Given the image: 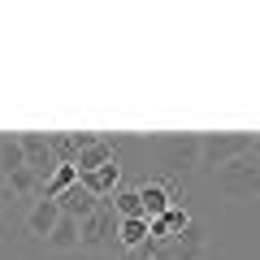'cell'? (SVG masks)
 <instances>
[{
  "label": "cell",
  "mask_w": 260,
  "mask_h": 260,
  "mask_svg": "<svg viewBox=\"0 0 260 260\" xmlns=\"http://www.w3.org/2000/svg\"><path fill=\"white\" fill-rule=\"evenodd\" d=\"M143 152L165 174L169 186H178L191 174H200V135H186V130L182 135H152V139H143Z\"/></svg>",
  "instance_id": "6da1fadb"
},
{
  "label": "cell",
  "mask_w": 260,
  "mask_h": 260,
  "mask_svg": "<svg viewBox=\"0 0 260 260\" xmlns=\"http://www.w3.org/2000/svg\"><path fill=\"white\" fill-rule=\"evenodd\" d=\"M213 186L221 200L239 204V200H260V156L256 152H243V156L225 160L213 174Z\"/></svg>",
  "instance_id": "7a4b0ae2"
},
{
  "label": "cell",
  "mask_w": 260,
  "mask_h": 260,
  "mask_svg": "<svg viewBox=\"0 0 260 260\" xmlns=\"http://www.w3.org/2000/svg\"><path fill=\"white\" fill-rule=\"evenodd\" d=\"M117 213H113L109 200H100L95 204L91 217H83L78 221V251H109L113 243H117Z\"/></svg>",
  "instance_id": "3957f363"
},
{
  "label": "cell",
  "mask_w": 260,
  "mask_h": 260,
  "mask_svg": "<svg viewBox=\"0 0 260 260\" xmlns=\"http://www.w3.org/2000/svg\"><path fill=\"white\" fill-rule=\"evenodd\" d=\"M243 152H251V135H200V174L213 178L217 169L225 165V160L243 156Z\"/></svg>",
  "instance_id": "277c9868"
},
{
  "label": "cell",
  "mask_w": 260,
  "mask_h": 260,
  "mask_svg": "<svg viewBox=\"0 0 260 260\" xmlns=\"http://www.w3.org/2000/svg\"><path fill=\"white\" fill-rule=\"evenodd\" d=\"M18 143H22V156H26V169L39 182H48L52 169H56V156H52V148H48V135H18Z\"/></svg>",
  "instance_id": "5b68a950"
},
{
  "label": "cell",
  "mask_w": 260,
  "mask_h": 260,
  "mask_svg": "<svg viewBox=\"0 0 260 260\" xmlns=\"http://www.w3.org/2000/svg\"><path fill=\"white\" fill-rule=\"evenodd\" d=\"M139 200H143V217H160L165 208H174V204H182L178 200V186H169V182H139Z\"/></svg>",
  "instance_id": "8992f818"
},
{
  "label": "cell",
  "mask_w": 260,
  "mask_h": 260,
  "mask_svg": "<svg viewBox=\"0 0 260 260\" xmlns=\"http://www.w3.org/2000/svg\"><path fill=\"white\" fill-rule=\"evenodd\" d=\"M78 186H87L95 200H109V195L121 186V160H109V165L91 169V174H78Z\"/></svg>",
  "instance_id": "52a82bcc"
},
{
  "label": "cell",
  "mask_w": 260,
  "mask_h": 260,
  "mask_svg": "<svg viewBox=\"0 0 260 260\" xmlns=\"http://www.w3.org/2000/svg\"><path fill=\"white\" fill-rule=\"evenodd\" d=\"M56 221H61V208H56V200H35V204H30V213H26V234L44 243L48 234H52Z\"/></svg>",
  "instance_id": "ba28073f"
},
{
  "label": "cell",
  "mask_w": 260,
  "mask_h": 260,
  "mask_svg": "<svg viewBox=\"0 0 260 260\" xmlns=\"http://www.w3.org/2000/svg\"><path fill=\"white\" fill-rule=\"evenodd\" d=\"M95 204H100V200H95L91 191H87V186H70V191H61L56 195V208H61V217H74V221H83V217H91L95 213Z\"/></svg>",
  "instance_id": "9c48e42d"
},
{
  "label": "cell",
  "mask_w": 260,
  "mask_h": 260,
  "mask_svg": "<svg viewBox=\"0 0 260 260\" xmlns=\"http://www.w3.org/2000/svg\"><path fill=\"white\" fill-rule=\"evenodd\" d=\"M109 160H117V156H113V139H109V135H95V139L74 156V169H78V174H91V169L109 165Z\"/></svg>",
  "instance_id": "30bf717a"
},
{
  "label": "cell",
  "mask_w": 260,
  "mask_h": 260,
  "mask_svg": "<svg viewBox=\"0 0 260 260\" xmlns=\"http://www.w3.org/2000/svg\"><path fill=\"white\" fill-rule=\"evenodd\" d=\"M44 243L52 251H61V256H78V221H74V217H61Z\"/></svg>",
  "instance_id": "8fae6325"
},
{
  "label": "cell",
  "mask_w": 260,
  "mask_h": 260,
  "mask_svg": "<svg viewBox=\"0 0 260 260\" xmlns=\"http://www.w3.org/2000/svg\"><path fill=\"white\" fill-rule=\"evenodd\" d=\"M113 213H117V221H130V217H143V200H139V186H126L121 182L117 191L109 195Z\"/></svg>",
  "instance_id": "7c38bea8"
},
{
  "label": "cell",
  "mask_w": 260,
  "mask_h": 260,
  "mask_svg": "<svg viewBox=\"0 0 260 260\" xmlns=\"http://www.w3.org/2000/svg\"><path fill=\"white\" fill-rule=\"evenodd\" d=\"M22 165H26V156H22L18 135H0V174L9 178V174H18Z\"/></svg>",
  "instance_id": "4fadbf2b"
},
{
  "label": "cell",
  "mask_w": 260,
  "mask_h": 260,
  "mask_svg": "<svg viewBox=\"0 0 260 260\" xmlns=\"http://www.w3.org/2000/svg\"><path fill=\"white\" fill-rule=\"evenodd\" d=\"M117 243H121V251L143 247V243H148V217H130V221H121L117 225Z\"/></svg>",
  "instance_id": "5bb4252c"
},
{
  "label": "cell",
  "mask_w": 260,
  "mask_h": 260,
  "mask_svg": "<svg viewBox=\"0 0 260 260\" xmlns=\"http://www.w3.org/2000/svg\"><path fill=\"white\" fill-rule=\"evenodd\" d=\"M74 182H78V169H74V165H56V169H52V178L44 182V195H39V200H56V195L70 191Z\"/></svg>",
  "instance_id": "9a60e30c"
},
{
  "label": "cell",
  "mask_w": 260,
  "mask_h": 260,
  "mask_svg": "<svg viewBox=\"0 0 260 260\" xmlns=\"http://www.w3.org/2000/svg\"><path fill=\"white\" fill-rule=\"evenodd\" d=\"M5 182H9V195H35V200H39V195H44V182H39V178L30 174L26 165H22L18 174H9V178H5Z\"/></svg>",
  "instance_id": "2e32d148"
},
{
  "label": "cell",
  "mask_w": 260,
  "mask_h": 260,
  "mask_svg": "<svg viewBox=\"0 0 260 260\" xmlns=\"http://www.w3.org/2000/svg\"><path fill=\"white\" fill-rule=\"evenodd\" d=\"M251 152H256V156H260V135H251Z\"/></svg>",
  "instance_id": "e0dca14e"
},
{
  "label": "cell",
  "mask_w": 260,
  "mask_h": 260,
  "mask_svg": "<svg viewBox=\"0 0 260 260\" xmlns=\"http://www.w3.org/2000/svg\"><path fill=\"white\" fill-rule=\"evenodd\" d=\"M0 213H5V200H0Z\"/></svg>",
  "instance_id": "ac0fdd59"
},
{
  "label": "cell",
  "mask_w": 260,
  "mask_h": 260,
  "mask_svg": "<svg viewBox=\"0 0 260 260\" xmlns=\"http://www.w3.org/2000/svg\"><path fill=\"white\" fill-rule=\"evenodd\" d=\"M61 260H74V256H61Z\"/></svg>",
  "instance_id": "d6986e66"
}]
</instances>
